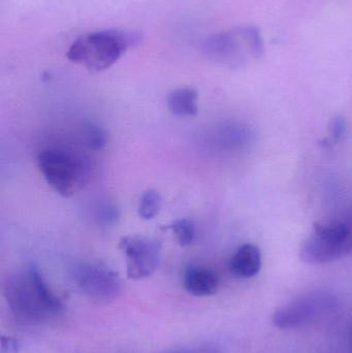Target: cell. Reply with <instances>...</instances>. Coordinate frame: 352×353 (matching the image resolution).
<instances>
[{
  "label": "cell",
  "mask_w": 352,
  "mask_h": 353,
  "mask_svg": "<svg viewBox=\"0 0 352 353\" xmlns=\"http://www.w3.org/2000/svg\"><path fill=\"white\" fill-rule=\"evenodd\" d=\"M338 307V298L332 292H308L276 310L272 323L278 329H300L331 316Z\"/></svg>",
  "instance_id": "obj_4"
},
{
  "label": "cell",
  "mask_w": 352,
  "mask_h": 353,
  "mask_svg": "<svg viewBox=\"0 0 352 353\" xmlns=\"http://www.w3.org/2000/svg\"><path fill=\"white\" fill-rule=\"evenodd\" d=\"M119 211L117 208L111 203H105L101 205L99 209L97 210L96 218L101 223L110 225L114 224L118 219H119Z\"/></svg>",
  "instance_id": "obj_15"
},
{
  "label": "cell",
  "mask_w": 352,
  "mask_h": 353,
  "mask_svg": "<svg viewBox=\"0 0 352 353\" xmlns=\"http://www.w3.org/2000/svg\"><path fill=\"white\" fill-rule=\"evenodd\" d=\"M141 35L134 31H97L82 35L72 43L66 57L90 72H103L116 63L130 48L138 45Z\"/></svg>",
  "instance_id": "obj_2"
},
{
  "label": "cell",
  "mask_w": 352,
  "mask_h": 353,
  "mask_svg": "<svg viewBox=\"0 0 352 353\" xmlns=\"http://www.w3.org/2000/svg\"><path fill=\"white\" fill-rule=\"evenodd\" d=\"M198 94L194 88H178L167 97L169 112L178 117H194L198 112Z\"/></svg>",
  "instance_id": "obj_11"
},
{
  "label": "cell",
  "mask_w": 352,
  "mask_h": 353,
  "mask_svg": "<svg viewBox=\"0 0 352 353\" xmlns=\"http://www.w3.org/2000/svg\"><path fill=\"white\" fill-rule=\"evenodd\" d=\"M167 353H221L217 348L211 347V346H204V347L185 348V350H174V352Z\"/></svg>",
  "instance_id": "obj_17"
},
{
  "label": "cell",
  "mask_w": 352,
  "mask_h": 353,
  "mask_svg": "<svg viewBox=\"0 0 352 353\" xmlns=\"http://www.w3.org/2000/svg\"><path fill=\"white\" fill-rule=\"evenodd\" d=\"M119 249L125 255L128 279L150 277L161 259V243L145 236H127L120 240Z\"/></svg>",
  "instance_id": "obj_5"
},
{
  "label": "cell",
  "mask_w": 352,
  "mask_h": 353,
  "mask_svg": "<svg viewBox=\"0 0 352 353\" xmlns=\"http://www.w3.org/2000/svg\"><path fill=\"white\" fill-rule=\"evenodd\" d=\"M351 352H352V342H351Z\"/></svg>",
  "instance_id": "obj_19"
},
{
  "label": "cell",
  "mask_w": 352,
  "mask_h": 353,
  "mask_svg": "<svg viewBox=\"0 0 352 353\" xmlns=\"http://www.w3.org/2000/svg\"><path fill=\"white\" fill-rule=\"evenodd\" d=\"M4 296L19 325H45L63 312V303L50 290L34 265H28L10 275L4 285Z\"/></svg>",
  "instance_id": "obj_1"
},
{
  "label": "cell",
  "mask_w": 352,
  "mask_h": 353,
  "mask_svg": "<svg viewBox=\"0 0 352 353\" xmlns=\"http://www.w3.org/2000/svg\"><path fill=\"white\" fill-rule=\"evenodd\" d=\"M163 207V197L158 191L149 189L143 193L138 203V213L142 219L151 220L156 217Z\"/></svg>",
  "instance_id": "obj_12"
},
{
  "label": "cell",
  "mask_w": 352,
  "mask_h": 353,
  "mask_svg": "<svg viewBox=\"0 0 352 353\" xmlns=\"http://www.w3.org/2000/svg\"><path fill=\"white\" fill-rule=\"evenodd\" d=\"M165 230H172L177 239V242L183 247L192 244L196 239V225L190 219L176 220L167 225Z\"/></svg>",
  "instance_id": "obj_13"
},
{
  "label": "cell",
  "mask_w": 352,
  "mask_h": 353,
  "mask_svg": "<svg viewBox=\"0 0 352 353\" xmlns=\"http://www.w3.org/2000/svg\"><path fill=\"white\" fill-rule=\"evenodd\" d=\"M72 278L86 296L101 302L115 300L121 292L119 275L103 263H80L74 268Z\"/></svg>",
  "instance_id": "obj_6"
},
{
  "label": "cell",
  "mask_w": 352,
  "mask_h": 353,
  "mask_svg": "<svg viewBox=\"0 0 352 353\" xmlns=\"http://www.w3.org/2000/svg\"><path fill=\"white\" fill-rule=\"evenodd\" d=\"M332 130L333 138H334V140H338L344 132V121L341 118H336L334 120V123H333Z\"/></svg>",
  "instance_id": "obj_18"
},
{
  "label": "cell",
  "mask_w": 352,
  "mask_h": 353,
  "mask_svg": "<svg viewBox=\"0 0 352 353\" xmlns=\"http://www.w3.org/2000/svg\"><path fill=\"white\" fill-rule=\"evenodd\" d=\"M19 350L18 342L10 337L1 338V353H17Z\"/></svg>",
  "instance_id": "obj_16"
},
{
  "label": "cell",
  "mask_w": 352,
  "mask_h": 353,
  "mask_svg": "<svg viewBox=\"0 0 352 353\" xmlns=\"http://www.w3.org/2000/svg\"><path fill=\"white\" fill-rule=\"evenodd\" d=\"M203 51L209 59L223 64L237 63L240 57L239 43L234 33H217L208 37Z\"/></svg>",
  "instance_id": "obj_8"
},
{
  "label": "cell",
  "mask_w": 352,
  "mask_h": 353,
  "mask_svg": "<svg viewBox=\"0 0 352 353\" xmlns=\"http://www.w3.org/2000/svg\"><path fill=\"white\" fill-rule=\"evenodd\" d=\"M86 142L89 148L94 151L101 150L107 145V136L103 128L97 124L89 123L85 130Z\"/></svg>",
  "instance_id": "obj_14"
},
{
  "label": "cell",
  "mask_w": 352,
  "mask_h": 353,
  "mask_svg": "<svg viewBox=\"0 0 352 353\" xmlns=\"http://www.w3.org/2000/svg\"><path fill=\"white\" fill-rule=\"evenodd\" d=\"M37 165L47 184L57 194L70 197L86 186L92 176L90 159L63 149H47L37 157Z\"/></svg>",
  "instance_id": "obj_3"
},
{
  "label": "cell",
  "mask_w": 352,
  "mask_h": 353,
  "mask_svg": "<svg viewBox=\"0 0 352 353\" xmlns=\"http://www.w3.org/2000/svg\"><path fill=\"white\" fill-rule=\"evenodd\" d=\"M352 244L335 242L314 232L304 241L300 250L302 261L310 265L332 263L351 252Z\"/></svg>",
  "instance_id": "obj_7"
},
{
  "label": "cell",
  "mask_w": 352,
  "mask_h": 353,
  "mask_svg": "<svg viewBox=\"0 0 352 353\" xmlns=\"http://www.w3.org/2000/svg\"><path fill=\"white\" fill-rule=\"evenodd\" d=\"M262 265V252L258 247L253 244H244L231 255L229 270L235 277L249 279L260 273Z\"/></svg>",
  "instance_id": "obj_9"
},
{
  "label": "cell",
  "mask_w": 352,
  "mask_h": 353,
  "mask_svg": "<svg viewBox=\"0 0 352 353\" xmlns=\"http://www.w3.org/2000/svg\"><path fill=\"white\" fill-rule=\"evenodd\" d=\"M183 286L186 292L192 296H212L218 290L219 278L214 271L208 268L191 265L184 273Z\"/></svg>",
  "instance_id": "obj_10"
}]
</instances>
